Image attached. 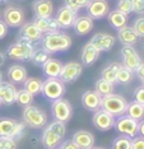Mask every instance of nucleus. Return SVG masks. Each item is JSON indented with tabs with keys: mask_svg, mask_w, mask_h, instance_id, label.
<instances>
[{
	"mask_svg": "<svg viewBox=\"0 0 144 149\" xmlns=\"http://www.w3.org/2000/svg\"><path fill=\"white\" fill-rule=\"evenodd\" d=\"M71 43H73L71 37L60 31L46 33L41 40V47L46 50L50 55L68 51L71 47Z\"/></svg>",
	"mask_w": 144,
	"mask_h": 149,
	"instance_id": "nucleus-1",
	"label": "nucleus"
},
{
	"mask_svg": "<svg viewBox=\"0 0 144 149\" xmlns=\"http://www.w3.org/2000/svg\"><path fill=\"white\" fill-rule=\"evenodd\" d=\"M66 133V127L64 123L60 121H52L47 126L43 127L41 143L46 149H56L63 143V139Z\"/></svg>",
	"mask_w": 144,
	"mask_h": 149,
	"instance_id": "nucleus-2",
	"label": "nucleus"
},
{
	"mask_svg": "<svg viewBox=\"0 0 144 149\" xmlns=\"http://www.w3.org/2000/svg\"><path fill=\"white\" fill-rule=\"evenodd\" d=\"M35 45L29 41L19 37L15 43H12L6 47L5 55L12 60H18V61H31V57L35 51Z\"/></svg>",
	"mask_w": 144,
	"mask_h": 149,
	"instance_id": "nucleus-3",
	"label": "nucleus"
},
{
	"mask_svg": "<svg viewBox=\"0 0 144 149\" xmlns=\"http://www.w3.org/2000/svg\"><path fill=\"white\" fill-rule=\"evenodd\" d=\"M22 118L23 123L32 129H43L47 125V113L45 112V110L35 106L33 103L23 107Z\"/></svg>",
	"mask_w": 144,
	"mask_h": 149,
	"instance_id": "nucleus-4",
	"label": "nucleus"
},
{
	"mask_svg": "<svg viewBox=\"0 0 144 149\" xmlns=\"http://www.w3.org/2000/svg\"><path fill=\"white\" fill-rule=\"evenodd\" d=\"M128 101L122 96L116 93L108 94L106 97H102L101 108L111 113L114 117H119L121 115L126 113V108H128Z\"/></svg>",
	"mask_w": 144,
	"mask_h": 149,
	"instance_id": "nucleus-5",
	"label": "nucleus"
},
{
	"mask_svg": "<svg viewBox=\"0 0 144 149\" xmlns=\"http://www.w3.org/2000/svg\"><path fill=\"white\" fill-rule=\"evenodd\" d=\"M26 126L27 125L23 121L0 117V136L13 138L15 140H19L26 133Z\"/></svg>",
	"mask_w": 144,
	"mask_h": 149,
	"instance_id": "nucleus-6",
	"label": "nucleus"
},
{
	"mask_svg": "<svg viewBox=\"0 0 144 149\" xmlns=\"http://www.w3.org/2000/svg\"><path fill=\"white\" fill-rule=\"evenodd\" d=\"M45 98L49 101H55L63 98L65 94V83H63L59 78H46L42 82V92H41Z\"/></svg>",
	"mask_w": 144,
	"mask_h": 149,
	"instance_id": "nucleus-7",
	"label": "nucleus"
},
{
	"mask_svg": "<svg viewBox=\"0 0 144 149\" xmlns=\"http://www.w3.org/2000/svg\"><path fill=\"white\" fill-rule=\"evenodd\" d=\"M114 127L117 130L120 135H124L130 139L138 135V127H139V121L131 118L128 115H121V116L115 118V125Z\"/></svg>",
	"mask_w": 144,
	"mask_h": 149,
	"instance_id": "nucleus-8",
	"label": "nucleus"
},
{
	"mask_svg": "<svg viewBox=\"0 0 144 149\" xmlns=\"http://www.w3.org/2000/svg\"><path fill=\"white\" fill-rule=\"evenodd\" d=\"M51 113L56 121L65 124L73 116V107L68 100L59 98V100L52 101V103H51Z\"/></svg>",
	"mask_w": 144,
	"mask_h": 149,
	"instance_id": "nucleus-9",
	"label": "nucleus"
},
{
	"mask_svg": "<svg viewBox=\"0 0 144 149\" xmlns=\"http://www.w3.org/2000/svg\"><path fill=\"white\" fill-rule=\"evenodd\" d=\"M3 21L6 23V26L12 28L20 27L24 23V10L17 5L6 6L3 12Z\"/></svg>",
	"mask_w": 144,
	"mask_h": 149,
	"instance_id": "nucleus-10",
	"label": "nucleus"
},
{
	"mask_svg": "<svg viewBox=\"0 0 144 149\" xmlns=\"http://www.w3.org/2000/svg\"><path fill=\"white\" fill-rule=\"evenodd\" d=\"M82 72H83V64L78 61H69L63 64L59 79L63 83H73L82 75Z\"/></svg>",
	"mask_w": 144,
	"mask_h": 149,
	"instance_id": "nucleus-11",
	"label": "nucleus"
},
{
	"mask_svg": "<svg viewBox=\"0 0 144 149\" xmlns=\"http://www.w3.org/2000/svg\"><path fill=\"white\" fill-rule=\"evenodd\" d=\"M115 118L111 113H108L107 111L99 108L98 111H96L92 116V124L96 129L101 131H108L111 129H114L115 125Z\"/></svg>",
	"mask_w": 144,
	"mask_h": 149,
	"instance_id": "nucleus-12",
	"label": "nucleus"
},
{
	"mask_svg": "<svg viewBox=\"0 0 144 149\" xmlns=\"http://www.w3.org/2000/svg\"><path fill=\"white\" fill-rule=\"evenodd\" d=\"M121 57H122V65L125 68L130 69L131 72L135 73V70L139 68L142 64V59H140L139 54L133 46H125L122 45L121 47Z\"/></svg>",
	"mask_w": 144,
	"mask_h": 149,
	"instance_id": "nucleus-13",
	"label": "nucleus"
},
{
	"mask_svg": "<svg viewBox=\"0 0 144 149\" xmlns=\"http://www.w3.org/2000/svg\"><path fill=\"white\" fill-rule=\"evenodd\" d=\"M85 9H87V15L94 21V19H102L107 17L110 5L107 0H91Z\"/></svg>",
	"mask_w": 144,
	"mask_h": 149,
	"instance_id": "nucleus-14",
	"label": "nucleus"
},
{
	"mask_svg": "<svg viewBox=\"0 0 144 149\" xmlns=\"http://www.w3.org/2000/svg\"><path fill=\"white\" fill-rule=\"evenodd\" d=\"M78 17V12H74L71 10L70 8H68V6H60L59 9H57L56 14H55V19H56V22L59 23L60 28H70V27H73L75 19H77Z\"/></svg>",
	"mask_w": 144,
	"mask_h": 149,
	"instance_id": "nucleus-15",
	"label": "nucleus"
},
{
	"mask_svg": "<svg viewBox=\"0 0 144 149\" xmlns=\"http://www.w3.org/2000/svg\"><path fill=\"white\" fill-rule=\"evenodd\" d=\"M19 37H22V38H24L35 45V43L41 42V40H42V37H43V33L37 28L33 22H27L20 26Z\"/></svg>",
	"mask_w": 144,
	"mask_h": 149,
	"instance_id": "nucleus-16",
	"label": "nucleus"
},
{
	"mask_svg": "<svg viewBox=\"0 0 144 149\" xmlns=\"http://www.w3.org/2000/svg\"><path fill=\"white\" fill-rule=\"evenodd\" d=\"M89 42L99 52H107V51H111V49L114 47L116 40L114 36L108 35V33H96L91 38Z\"/></svg>",
	"mask_w": 144,
	"mask_h": 149,
	"instance_id": "nucleus-17",
	"label": "nucleus"
},
{
	"mask_svg": "<svg viewBox=\"0 0 144 149\" xmlns=\"http://www.w3.org/2000/svg\"><path fill=\"white\" fill-rule=\"evenodd\" d=\"M17 89L15 84L10 83V82H0V102L1 104L5 106H10L15 102V97H17Z\"/></svg>",
	"mask_w": 144,
	"mask_h": 149,
	"instance_id": "nucleus-18",
	"label": "nucleus"
},
{
	"mask_svg": "<svg viewBox=\"0 0 144 149\" xmlns=\"http://www.w3.org/2000/svg\"><path fill=\"white\" fill-rule=\"evenodd\" d=\"M101 103H102V97L94 89L85 91L83 96H82V104L88 111H92V112L98 111L101 108Z\"/></svg>",
	"mask_w": 144,
	"mask_h": 149,
	"instance_id": "nucleus-19",
	"label": "nucleus"
},
{
	"mask_svg": "<svg viewBox=\"0 0 144 149\" xmlns=\"http://www.w3.org/2000/svg\"><path fill=\"white\" fill-rule=\"evenodd\" d=\"M32 10L37 18H49L54 14V4L51 0H35L32 3Z\"/></svg>",
	"mask_w": 144,
	"mask_h": 149,
	"instance_id": "nucleus-20",
	"label": "nucleus"
},
{
	"mask_svg": "<svg viewBox=\"0 0 144 149\" xmlns=\"http://www.w3.org/2000/svg\"><path fill=\"white\" fill-rule=\"evenodd\" d=\"M117 37H119V41L125 46H134L140 40V37L135 32V29L128 24L122 27V28L117 29Z\"/></svg>",
	"mask_w": 144,
	"mask_h": 149,
	"instance_id": "nucleus-21",
	"label": "nucleus"
},
{
	"mask_svg": "<svg viewBox=\"0 0 144 149\" xmlns=\"http://www.w3.org/2000/svg\"><path fill=\"white\" fill-rule=\"evenodd\" d=\"M93 19L88 15H78L75 19L74 24H73V29L78 36H87L88 33L92 32L93 29Z\"/></svg>",
	"mask_w": 144,
	"mask_h": 149,
	"instance_id": "nucleus-22",
	"label": "nucleus"
},
{
	"mask_svg": "<svg viewBox=\"0 0 144 149\" xmlns=\"http://www.w3.org/2000/svg\"><path fill=\"white\" fill-rule=\"evenodd\" d=\"M73 141L79 149H92L94 147V135L87 130H78L73 135Z\"/></svg>",
	"mask_w": 144,
	"mask_h": 149,
	"instance_id": "nucleus-23",
	"label": "nucleus"
},
{
	"mask_svg": "<svg viewBox=\"0 0 144 149\" xmlns=\"http://www.w3.org/2000/svg\"><path fill=\"white\" fill-rule=\"evenodd\" d=\"M6 77H8L9 82L13 84H23L24 80L28 78V72L24 66L15 64V65L9 66L8 72H6Z\"/></svg>",
	"mask_w": 144,
	"mask_h": 149,
	"instance_id": "nucleus-24",
	"label": "nucleus"
},
{
	"mask_svg": "<svg viewBox=\"0 0 144 149\" xmlns=\"http://www.w3.org/2000/svg\"><path fill=\"white\" fill-rule=\"evenodd\" d=\"M32 22L35 23L36 27L43 35L51 33V32H57L61 29L59 23L55 19V17H49V18H37V17H35V19Z\"/></svg>",
	"mask_w": 144,
	"mask_h": 149,
	"instance_id": "nucleus-25",
	"label": "nucleus"
},
{
	"mask_svg": "<svg viewBox=\"0 0 144 149\" xmlns=\"http://www.w3.org/2000/svg\"><path fill=\"white\" fill-rule=\"evenodd\" d=\"M99 54L101 52H99L91 42L85 43L83 50H82V64H83L84 66L93 65V64L98 60Z\"/></svg>",
	"mask_w": 144,
	"mask_h": 149,
	"instance_id": "nucleus-26",
	"label": "nucleus"
},
{
	"mask_svg": "<svg viewBox=\"0 0 144 149\" xmlns=\"http://www.w3.org/2000/svg\"><path fill=\"white\" fill-rule=\"evenodd\" d=\"M61 69H63V63L52 57H50L42 65V72L46 78H59Z\"/></svg>",
	"mask_w": 144,
	"mask_h": 149,
	"instance_id": "nucleus-27",
	"label": "nucleus"
},
{
	"mask_svg": "<svg viewBox=\"0 0 144 149\" xmlns=\"http://www.w3.org/2000/svg\"><path fill=\"white\" fill-rule=\"evenodd\" d=\"M107 21H108V24L115 29H120L122 27H125L128 24V15L124 14L122 12L117 10H110L108 14H107Z\"/></svg>",
	"mask_w": 144,
	"mask_h": 149,
	"instance_id": "nucleus-28",
	"label": "nucleus"
},
{
	"mask_svg": "<svg viewBox=\"0 0 144 149\" xmlns=\"http://www.w3.org/2000/svg\"><path fill=\"white\" fill-rule=\"evenodd\" d=\"M122 64H120L117 61H112L108 63L101 72V78L105 80H108V82L116 84V77H117L119 69L121 68Z\"/></svg>",
	"mask_w": 144,
	"mask_h": 149,
	"instance_id": "nucleus-29",
	"label": "nucleus"
},
{
	"mask_svg": "<svg viewBox=\"0 0 144 149\" xmlns=\"http://www.w3.org/2000/svg\"><path fill=\"white\" fill-rule=\"evenodd\" d=\"M23 89H26L27 92H29L32 96H38L42 92V80L40 78H27L23 83Z\"/></svg>",
	"mask_w": 144,
	"mask_h": 149,
	"instance_id": "nucleus-30",
	"label": "nucleus"
},
{
	"mask_svg": "<svg viewBox=\"0 0 144 149\" xmlns=\"http://www.w3.org/2000/svg\"><path fill=\"white\" fill-rule=\"evenodd\" d=\"M94 91L101 97H106V96H108V94L115 93V84L108 82V80H105V79H102V78H99L94 84Z\"/></svg>",
	"mask_w": 144,
	"mask_h": 149,
	"instance_id": "nucleus-31",
	"label": "nucleus"
},
{
	"mask_svg": "<svg viewBox=\"0 0 144 149\" xmlns=\"http://www.w3.org/2000/svg\"><path fill=\"white\" fill-rule=\"evenodd\" d=\"M126 115L134 118L136 121H140L144 118V104H140L135 101L128 103V108H126Z\"/></svg>",
	"mask_w": 144,
	"mask_h": 149,
	"instance_id": "nucleus-32",
	"label": "nucleus"
},
{
	"mask_svg": "<svg viewBox=\"0 0 144 149\" xmlns=\"http://www.w3.org/2000/svg\"><path fill=\"white\" fill-rule=\"evenodd\" d=\"M133 79H134V72L121 65V68L119 69L117 77H116V83L121 84V86H129L133 82Z\"/></svg>",
	"mask_w": 144,
	"mask_h": 149,
	"instance_id": "nucleus-33",
	"label": "nucleus"
},
{
	"mask_svg": "<svg viewBox=\"0 0 144 149\" xmlns=\"http://www.w3.org/2000/svg\"><path fill=\"white\" fill-rule=\"evenodd\" d=\"M33 100H35V96H32L29 92H27L26 89H18L17 92V97H15V102L18 103L19 107H27L29 104L33 103Z\"/></svg>",
	"mask_w": 144,
	"mask_h": 149,
	"instance_id": "nucleus-34",
	"label": "nucleus"
},
{
	"mask_svg": "<svg viewBox=\"0 0 144 149\" xmlns=\"http://www.w3.org/2000/svg\"><path fill=\"white\" fill-rule=\"evenodd\" d=\"M50 57H51V55L46 51V50H43L42 47H38V49H35V51H33V55L31 57V61L35 64V65L42 66Z\"/></svg>",
	"mask_w": 144,
	"mask_h": 149,
	"instance_id": "nucleus-35",
	"label": "nucleus"
},
{
	"mask_svg": "<svg viewBox=\"0 0 144 149\" xmlns=\"http://www.w3.org/2000/svg\"><path fill=\"white\" fill-rule=\"evenodd\" d=\"M111 149H131V139L124 135L115 138L111 144Z\"/></svg>",
	"mask_w": 144,
	"mask_h": 149,
	"instance_id": "nucleus-36",
	"label": "nucleus"
},
{
	"mask_svg": "<svg viewBox=\"0 0 144 149\" xmlns=\"http://www.w3.org/2000/svg\"><path fill=\"white\" fill-rule=\"evenodd\" d=\"M89 1L91 0H64V5L70 8L74 12H79L80 9L87 8Z\"/></svg>",
	"mask_w": 144,
	"mask_h": 149,
	"instance_id": "nucleus-37",
	"label": "nucleus"
},
{
	"mask_svg": "<svg viewBox=\"0 0 144 149\" xmlns=\"http://www.w3.org/2000/svg\"><path fill=\"white\" fill-rule=\"evenodd\" d=\"M117 10L129 15L133 13V0H117Z\"/></svg>",
	"mask_w": 144,
	"mask_h": 149,
	"instance_id": "nucleus-38",
	"label": "nucleus"
},
{
	"mask_svg": "<svg viewBox=\"0 0 144 149\" xmlns=\"http://www.w3.org/2000/svg\"><path fill=\"white\" fill-rule=\"evenodd\" d=\"M0 148L1 149H17L18 148V143L13 138L0 136Z\"/></svg>",
	"mask_w": 144,
	"mask_h": 149,
	"instance_id": "nucleus-39",
	"label": "nucleus"
},
{
	"mask_svg": "<svg viewBox=\"0 0 144 149\" xmlns=\"http://www.w3.org/2000/svg\"><path fill=\"white\" fill-rule=\"evenodd\" d=\"M133 28L135 29V32L138 33L139 37H144V17H139L135 19Z\"/></svg>",
	"mask_w": 144,
	"mask_h": 149,
	"instance_id": "nucleus-40",
	"label": "nucleus"
},
{
	"mask_svg": "<svg viewBox=\"0 0 144 149\" xmlns=\"http://www.w3.org/2000/svg\"><path fill=\"white\" fill-rule=\"evenodd\" d=\"M133 13L144 14V0H133Z\"/></svg>",
	"mask_w": 144,
	"mask_h": 149,
	"instance_id": "nucleus-41",
	"label": "nucleus"
},
{
	"mask_svg": "<svg viewBox=\"0 0 144 149\" xmlns=\"http://www.w3.org/2000/svg\"><path fill=\"white\" fill-rule=\"evenodd\" d=\"M134 101L140 104H144V86H140L134 91Z\"/></svg>",
	"mask_w": 144,
	"mask_h": 149,
	"instance_id": "nucleus-42",
	"label": "nucleus"
},
{
	"mask_svg": "<svg viewBox=\"0 0 144 149\" xmlns=\"http://www.w3.org/2000/svg\"><path fill=\"white\" fill-rule=\"evenodd\" d=\"M131 149H144V138L136 135L131 139Z\"/></svg>",
	"mask_w": 144,
	"mask_h": 149,
	"instance_id": "nucleus-43",
	"label": "nucleus"
},
{
	"mask_svg": "<svg viewBox=\"0 0 144 149\" xmlns=\"http://www.w3.org/2000/svg\"><path fill=\"white\" fill-rule=\"evenodd\" d=\"M56 149H79V147L74 143L73 139H69V140H63V143Z\"/></svg>",
	"mask_w": 144,
	"mask_h": 149,
	"instance_id": "nucleus-44",
	"label": "nucleus"
},
{
	"mask_svg": "<svg viewBox=\"0 0 144 149\" xmlns=\"http://www.w3.org/2000/svg\"><path fill=\"white\" fill-rule=\"evenodd\" d=\"M8 32H9V27L6 26V23L3 19H0V40L5 38Z\"/></svg>",
	"mask_w": 144,
	"mask_h": 149,
	"instance_id": "nucleus-45",
	"label": "nucleus"
},
{
	"mask_svg": "<svg viewBox=\"0 0 144 149\" xmlns=\"http://www.w3.org/2000/svg\"><path fill=\"white\" fill-rule=\"evenodd\" d=\"M135 73H136V75H138L139 80L142 82V86H144V63L140 64L139 68L135 70Z\"/></svg>",
	"mask_w": 144,
	"mask_h": 149,
	"instance_id": "nucleus-46",
	"label": "nucleus"
},
{
	"mask_svg": "<svg viewBox=\"0 0 144 149\" xmlns=\"http://www.w3.org/2000/svg\"><path fill=\"white\" fill-rule=\"evenodd\" d=\"M138 134L144 138V118L139 121V127H138Z\"/></svg>",
	"mask_w": 144,
	"mask_h": 149,
	"instance_id": "nucleus-47",
	"label": "nucleus"
},
{
	"mask_svg": "<svg viewBox=\"0 0 144 149\" xmlns=\"http://www.w3.org/2000/svg\"><path fill=\"white\" fill-rule=\"evenodd\" d=\"M4 63H5V54L0 52V66L4 65Z\"/></svg>",
	"mask_w": 144,
	"mask_h": 149,
	"instance_id": "nucleus-48",
	"label": "nucleus"
},
{
	"mask_svg": "<svg viewBox=\"0 0 144 149\" xmlns=\"http://www.w3.org/2000/svg\"><path fill=\"white\" fill-rule=\"evenodd\" d=\"M0 82H3V73H1V70H0Z\"/></svg>",
	"mask_w": 144,
	"mask_h": 149,
	"instance_id": "nucleus-49",
	"label": "nucleus"
},
{
	"mask_svg": "<svg viewBox=\"0 0 144 149\" xmlns=\"http://www.w3.org/2000/svg\"><path fill=\"white\" fill-rule=\"evenodd\" d=\"M92 149H106V148H102V147H93Z\"/></svg>",
	"mask_w": 144,
	"mask_h": 149,
	"instance_id": "nucleus-50",
	"label": "nucleus"
},
{
	"mask_svg": "<svg viewBox=\"0 0 144 149\" xmlns=\"http://www.w3.org/2000/svg\"><path fill=\"white\" fill-rule=\"evenodd\" d=\"M9 0H0V3H8Z\"/></svg>",
	"mask_w": 144,
	"mask_h": 149,
	"instance_id": "nucleus-51",
	"label": "nucleus"
},
{
	"mask_svg": "<svg viewBox=\"0 0 144 149\" xmlns=\"http://www.w3.org/2000/svg\"><path fill=\"white\" fill-rule=\"evenodd\" d=\"M0 107H1V102H0Z\"/></svg>",
	"mask_w": 144,
	"mask_h": 149,
	"instance_id": "nucleus-52",
	"label": "nucleus"
}]
</instances>
